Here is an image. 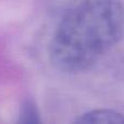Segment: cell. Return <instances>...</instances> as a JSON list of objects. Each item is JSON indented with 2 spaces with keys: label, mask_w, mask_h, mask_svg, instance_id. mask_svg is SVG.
<instances>
[{
  "label": "cell",
  "mask_w": 124,
  "mask_h": 124,
  "mask_svg": "<svg viewBox=\"0 0 124 124\" xmlns=\"http://www.w3.org/2000/svg\"><path fill=\"white\" fill-rule=\"evenodd\" d=\"M19 123L23 124H36L40 123V114L37 108L32 100H25L22 105L19 113Z\"/></svg>",
  "instance_id": "3"
},
{
  "label": "cell",
  "mask_w": 124,
  "mask_h": 124,
  "mask_svg": "<svg viewBox=\"0 0 124 124\" xmlns=\"http://www.w3.org/2000/svg\"><path fill=\"white\" fill-rule=\"evenodd\" d=\"M120 0H69L50 44L52 64L65 73L90 69L122 37Z\"/></svg>",
  "instance_id": "1"
},
{
  "label": "cell",
  "mask_w": 124,
  "mask_h": 124,
  "mask_svg": "<svg viewBox=\"0 0 124 124\" xmlns=\"http://www.w3.org/2000/svg\"><path fill=\"white\" fill-rule=\"evenodd\" d=\"M76 122L81 124H124V116L113 110L99 109L83 113Z\"/></svg>",
  "instance_id": "2"
}]
</instances>
